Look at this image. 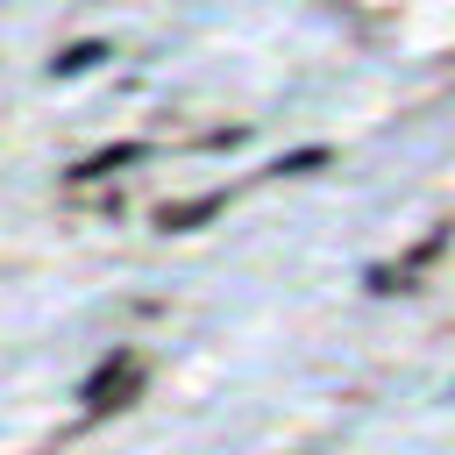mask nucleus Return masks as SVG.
<instances>
[{
    "mask_svg": "<svg viewBox=\"0 0 455 455\" xmlns=\"http://www.w3.org/2000/svg\"><path fill=\"white\" fill-rule=\"evenodd\" d=\"M128 377H135V348H114V355H107V363L85 377V405H92V412L121 405V384H128Z\"/></svg>",
    "mask_w": 455,
    "mask_h": 455,
    "instance_id": "1",
    "label": "nucleus"
},
{
    "mask_svg": "<svg viewBox=\"0 0 455 455\" xmlns=\"http://www.w3.org/2000/svg\"><path fill=\"white\" fill-rule=\"evenodd\" d=\"M100 57H107V43H71V50H57V64H50V71H57V78H71V71H85V64H100Z\"/></svg>",
    "mask_w": 455,
    "mask_h": 455,
    "instance_id": "4",
    "label": "nucleus"
},
{
    "mask_svg": "<svg viewBox=\"0 0 455 455\" xmlns=\"http://www.w3.org/2000/svg\"><path fill=\"white\" fill-rule=\"evenodd\" d=\"M320 164H327V149H299V156H284V164H277V171H284V178H291V171H320Z\"/></svg>",
    "mask_w": 455,
    "mask_h": 455,
    "instance_id": "5",
    "label": "nucleus"
},
{
    "mask_svg": "<svg viewBox=\"0 0 455 455\" xmlns=\"http://www.w3.org/2000/svg\"><path fill=\"white\" fill-rule=\"evenodd\" d=\"M213 213H220V199H185V206H164L156 220H164V228H199V220H213Z\"/></svg>",
    "mask_w": 455,
    "mask_h": 455,
    "instance_id": "3",
    "label": "nucleus"
},
{
    "mask_svg": "<svg viewBox=\"0 0 455 455\" xmlns=\"http://www.w3.org/2000/svg\"><path fill=\"white\" fill-rule=\"evenodd\" d=\"M121 164H142V142H114V149H100V156L71 164V178H78V185H85V178H114Z\"/></svg>",
    "mask_w": 455,
    "mask_h": 455,
    "instance_id": "2",
    "label": "nucleus"
}]
</instances>
